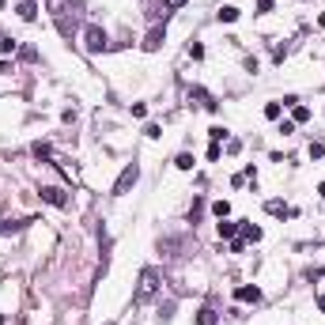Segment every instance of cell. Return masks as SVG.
Segmentation results:
<instances>
[{
	"instance_id": "1",
	"label": "cell",
	"mask_w": 325,
	"mask_h": 325,
	"mask_svg": "<svg viewBox=\"0 0 325 325\" xmlns=\"http://www.w3.org/2000/svg\"><path fill=\"white\" fill-rule=\"evenodd\" d=\"M155 291H159V272H155V269H144V272H140V283H136V295H132V299H136V303H148Z\"/></svg>"
},
{
	"instance_id": "2",
	"label": "cell",
	"mask_w": 325,
	"mask_h": 325,
	"mask_svg": "<svg viewBox=\"0 0 325 325\" xmlns=\"http://www.w3.org/2000/svg\"><path fill=\"white\" fill-rule=\"evenodd\" d=\"M136 178H140V167H136V163H129V167L117 174V182H113V197H125L129 189L136 185Z\"/></svg>"
},
{
	"instance_id": "3",
	"label": "cell",
	"mask_w": 325,
	"mask_h": 325,
	"mask_svg": "<svg viewBox=\"0 0 325 325\" xmlns=\"http://www.w3.org/2000/svg\"><path fill=\"white\" fill-rule=\"evenodd\" d=\"M84 49L87 53H102V49H106V30H102L99 23H91V27L84 30Z\"/></svg>"
},
{
	"instance_id": "4",
	"label": "cell",
	"mask_w": 325,
	"mask_h": 325,
	"mask_svg": "<svg viewBox=\"0 0 325 325\" xmlns=\"http://www.w3.org/2000/svg\"><path fill=\"white\" fill-rule=\"evenodd\" d=\"M42 200L53 204V208H68V193H65L61 185H42Z\"/></svg>"
},
{
	"instance_id": "5",
	"label": "cell",
	"mask_w": 325,
	"mask_h": 325,
	"mask_svg": "<svg viewBox=\"0 0 325 325\" xmlns=\"http://www.w3.org/2000/svg\"><path fill=\"white\" fill-rule=\"evenodd\" d=\"M163 42H167V27H152V30H148V38H144V49H148V53H155Z\"/></svg>"
},
{
	"instance_id": "6",
	"label": "cell",
	"mask_w": 325,
	"mask_h": 325,
	"mask_svg": "<svg viewBox=\"0 0 325 325\" xmlns=\"http://www.w3.org/2000/svg\"><path fill=\"white\" fill-rule=\"evenodd\" d=\"M235 299H238V303H261V287H238Z\"/></svg>"
},
{
	"instance_id": "7",
	"label": "cell",
	"mask_w": 325,
	"mask_h": 325,
	"mask_svg": "<svg viewBox=\"0 0 325 325\" xmlns=\"http://www.w3.org/2000/svg\"><path fill=\"white\" fill-rule=\"evenodd\" d=\"M19 19H27V23H34V19H38V8H34V0H19Z\"/></svg>"
},
{
	"instance_id": "8",
	"label": "cell",
	"mask_w": 325,
	"mask_h": 325,
	"mask_svg": "<svg viewBox=\"0 0 325 325\" xmlns=\"http://www.w3.org/2000/svg\"><path fill=\"white\" fill-rule=\"evenodd\" d=\"M238 231H242V227L235 223V219H219V238H235Z\"/></svg>"
},
{
	"instance_id": "9",
	"label": "cell",
	"mask_w": 325,
	"mask_h": 325,
	"mask_svg": "<svg viewBox=\"0 0 325 325\" xmlns=\"http://www.w3.org/2000/svg\"><path fill=\"white\" fill-rule=\"evenodd\" d=\"M265 208H269V216H295V208H287L283 200H269Z\"/></svg>"
},
{
	"instance_id": "10",
	"label": "cell",
	"mask_w": 325,
	"mask_h": 325,
	"mask_svg": "<svg viewBox=\"0 0 325 325\" xmlns=\"http://www.w3.org/2000/svg\"><path fill=\"white\" fill-rule=\"evenodd\" d=\"M197 325H216V310L212 306H200L197 310Z\"/></svg>"
},
{
	"instance_id": "11",
	"label": "cell",
	"mask_w": 325,
	"mask_h": 325,
	"mask_svg": "<svg viewBox=\"0 0 325 325\" xmlns=\"http://www.w3.org/2000/svg\"><path fill=\"white\" fill-rule=\"evenodd\" d=\"M235 19H238V8L235 4H223L219 8V23H235Z\"/></svg>"
},
{
	"instance_id": "12",
	"label": "cell",
	"mask_w": 325,
	"mask_h": 325,
	"mask_svg": "<svg viewBox=\"0 0 325 325\" xmlns=\"http://www.w3.org/2000/svg\"><path fill=\"white\" fill-rule=\"evenodd\" d=\"M291 121H295V125H303V121H310V110H306V106H291Z\"/></svg>"
},
{
	"instance_id": "13",
	"label": "cell",
	"mask_w": 325,
	"mask_h": 325,
	"mask_svg": "<svg viewBox=\"0 0 325 325\" xmlns=\"http://www.w3.org/2000/svg\"><path fill=\"white\" fill-rule=\"evenodd\" d=\"M242 235H246V242H261V227H254V223H242Z\"/></svg>"
},
{
	"instance_id": "14",
	"label": "cell",
	"mask_w": 325,
	"mask_h": 325,
	"mask_svg": "<svg viewBox=\"0 0 325 325\" xmlns=\"http://www.w3.org/2000/svg\"><path fill=\"white\" fill-rule=\"evenodd\" d=\"M174 167H178V170H193V155H189V152H182V155L174 159Z\"/></svg>"
},
{
	"instance_id": "15",
	"label": "cell",
	"mask_w": 325,
	"mask_h": 325,
	"mask_svg": "<svg viewBox=\"0 0 325 325\" xmlns=\"http://www.w3.org/2000/svg\"><path fill=\"white\" fill-rule=\"evenodd\" d=\"M212 212L219 216V219H227V216H231V204H227V200H216V204H212Z\"/></svg>"
},
{
	"instance_id": "16",
	"label": "cell",
	"mask_w": 325,
	"mask_h": 325,
	"mask_svg": "<svg viewBox=\"0 0 325 325\" xmlns=\"http://www.w3.org/2000/svg\"><path fill=\"white\" fill-rule=\"evenodd\" d=\"M30 152H34V155H38V159H49V155H53V152H49V144H42V140L34 144V148H30Z\"/></svg>"
},
{
	"instance_id": "17",
	"label": "cell",
	"mask_w": 325,
	"mask_h": 325,
	"mask_svg": "<svg viewBox=\"0 0 325 325\" xmlns=\"http://www.w3.org/2000/svg\"><path fill=\"white\" fill-rule=\"evenodd\" d=\"M208 136H212V140L219 144V140H223V136H227V129H223V125H212V129H208Z\"/></svg>"
},
{
	"instance_id": "18",
	"label": "cell",
	"mask_w": 325,
	"mask_h": 325,
	"mask_svg": "<svg viewBox=\"0 0 325 325\" xmlns=\"http://www.w3.org/2000/svg\"><path fill=\"white\" fill-rule=\"evenodd\" d=\"M189 57H193V61H200V57H204V45H200V42H189Z\"/></svg>"
},
{
	"instance_id": "19",
	"label": "cell",
	"mask_w": 325,
	"mask_h": 325,
	"mask_svg": "<svg viewBox=\"0 0 325 325\" xmlns=\"http://www.w3.org/2000/svg\"><path fill=\"white\" fill-rule=\"evenodd\" d=\"M272 4H276V0H257V15H269Z\"/></svg>"
},
{
	"instance_id": "20",
	"label": "cell",
	"mask_w": 325,
	"mask_h": 325,
	"mask_svg": "<svg viewBox=\"0 0 325 325\" xmlns=\"http://www.w3.org/2000/svg\"><path fill=\"white\" fill-rule=\"evenodd\" d=\"M265 117H272V121H276V117H280V102H269V106H265Z\"/></svg>"
},
{
	"instance_id": "21",
	"label": "cell",
	"mask_w": 325,
	"mask_h": 325,
	"mask_svg": "<svg viewBox=\"0 0 325 325\" xmlns=\"http://www.w3.org/2000/svg\"><path fill=\"white\" fill-rule=\"evenodd\" d=\"M144 132H148V136H152V140H159V136H163V129H159L155 121H152V125H148V129H144Z\"/></svg>"
},
{
	"instance_id": "22",
	"label": "cell",
	"mask_w": 325,
	"mask_h": 325,
	"mask_svg": "<svg viewBox=\"0 0 325 325\" xmlns=\"http://www.w3.org/2000/svg\"><path fill=\"white\" fill-rule=\"evenodd\" d=\"M246 250V238H231V254H242Z\"/></svg>"
},
{
	"instance_id": "23",
	"label": "cell",
	"mask_w": 325,
	"mask_h": 325,
	"mask_svg": "<svg viewBox=\"0 0 325 325\" xmlns=\"http://www.w3.org/2000/svg\"><path fill=\"white\" fill-rule=\"evenodd\" d=\"M318 310H322V314H325V295H322V299H318Z\"/></svg>"
},
{
	"instance_id": "24",
	"label": "cell",
	"mask_w": 325,
	"mask_h": 325,
	"mask_svg": "<svg viewBox=\"0 0 325 325\" xmlns=\"http://www.w3.org/2000/svg\"><path fill=\"white\" fill-rule=\"evenodd\" d=\"M167 4H170V8H178V4H185V0H167Z\"/></svg>"
},
{
	"instance_id": "25",
	"label": "cell",
	"mask_w": 325,
	"mask_h": 325,
	"mask_svg": "<svg viewBox=\"0 0 325 325\" xmlns=\"http://www.w3.org/2000/svg\"><path fill=\"white\" fill-rule=\"evenodd\" d=\"M318 193H322V197H325V182H322V185H318Z\"/></svg>"
},
{
	"instance_id": "26",
	"label": "cell",
	"mask_w": 325,
	"mask_h": 325,
	"mask_svg": "<svg viewBox=\"0 0 325 325\" xmlns=\"http://www.w3.org/2000/svg\"><path fill=\"white\" fill-rule=\"evenodd\" d=\"M318 276H325V269H318Z\"/></svg>"
},
{
	"instance_id": "27",
	"label": "cell",
	"mask_w": 325,
	"mask_h": 325,
	"mask_svg": "<svg viewBox=\"0 0 325 325\" xmlns=\"http://www.w3.org/2000/svg\"><path fill=\"white\" fill-rule=\"evenodd\" d=\"M0 325H4V314H0Z\"/></svg>"
}]
</instances>
